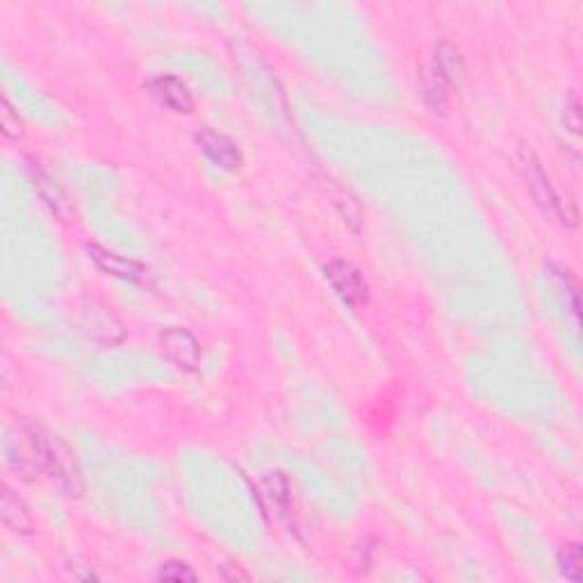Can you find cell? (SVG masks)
Segmentation results:
<instances>
[{"mask_svg": "<svg viewBox=\"0 0 583 583\" xmlns=\"http://www.w3.org/2000/svg\"><path fill=\"white\" fill-rule=\"evenodd\" d=\"M326 278L332 285V290L342 296L349 305L358 308L364 305L369 299V287L363 273L346 260H332L326 267Z\"/></svg>", "mask_w": 583, "mask_h": 583, "instance_id": "3957f363", "label": "cell"}, {"mask_svg": "<svg viewBox=\"0 0 583 583\" xmlns=\"http://www.w3.org/2000/svg\"><path fill=\"white\" fill-rule=\"evenodd\" d=\"M150 91L155 94V98L162 105H167L169 109L178 114H187L194 109V98H191L189 89H187L185 82H180L173 76H159L150 82Z\"/></svg>", "mask_w": 583, "mask_h": 583, "instance_id": "52a82bcc", "label": "cell"}, {"mask_svg": "<svg viewBox=\"0 0 583 583\" xmlns=\"http://www.w3.org/2000/svg\"><path fill=\"white\" fill-rule=\"evenodd\" d=\"M21 440H23V451L27 455L26 463L30 465L35 472L44 474L50 481L57 483L64 490H71L73 481H76V474L71 472V460H68V451L57 437H53L50 433H46L41 426L35 424H26L21 428Z\"/></svg>", "mask_w": 583, "mask_h": 583, "instance_id": "6da1fadb", "label": "cell"}, {"mask_svg": "<svg viewBox=\"0 0 583 583\" xmlns=\"http://www.w3.org/2000/svg\"><path fill=\"white\" fill-rule=\"evenodd\" d=\"M0 515H3V524L16 536H27L32 533V517L30 510L26 508L21 499L14 495L9 487L3 490V501H0Z\"/></svg>", "mask_w": 583, "mask_h": 583, "instance_id": "9c48e42d", "label": "cell"}, {"mask_svg": "<svg viewBox=\"0 0 583 583\" xmlns=\"http://www.w3.org/2000/svg\"><path fill=\"white\" fill-rule=\"evenodd\" d=\"M424 103L433 114H445L449 107V82L435 71V66H426L422 73Z\"/></svg>", "mask_w": 583, "mask_h": 583, "instance_id": "30bf717a", "label": "cell"}, {"mask_svg": "<svg viewBox=\"0 0 583 583\" xmlns=\"http://www.w3.org/2000/svg\"><path fill=\"white\" fill-rule=\"evenodd\" d=\"M89 258L94 260L96 267L100 271L109 273V276L123 278V281H141L146 276V269L139 262L130 258H123V255L114 253V251L103 249L98 244L89 246Z\"/></svg>", "mask_w": 583, "mask_h": 583, "instance_id": "8992f818", "label": "cell"}, {"mask_svg": "<svg viewBox=\"0 0 583 583\" xmlns=\"http://www.w3.org/2000/svg\"><path fill=\"white\" fill-rule=\"evenodd\" d=\"M262 487L264 492H267V496L271 499L273 506H278V508H285L287 501H290V487H287V481L282 474H269L267 478L262 481Z\"/></svg>", "mask_w": 583, "mask_h": 583, "instance_id": "8fae6325", "label": "cell"}, {"mask_svg": "<svg viewBox=\"0 0 583 583\" xmlns=\"http://www.w3.org/2000/svg\"><path fill=\"white\" fill-rule=\"evenodd\" d=\"M0 126H3V132L7 139H18L23 132V123L18 118V114L14 112V107L9 105V100H3V109H0Z\"/></svg>", "mask_w": 583, "mask_h": 583, "instance_id": "4fadbf2b", "label": "cell"}, {"mask_svg": "<svg viewBox=\"0 0 583 583\" xmlns=\"http://www.w3.org/2000/svg\"><path fill=\"white\" fill-rule=\"evenodd\" d=\"M517 167L519 171H522L524 180H527L528 191H531L536 203L542 208V212L558 219L565 226H577V205H574L572 200H565V203L560 200V196L556 194V189L551 187L549 176H547V171L542 169L537 155L533 153L531 148H527V146H522V148L517 150Z\"/></svg>", "mask_w": 583, "mask_h": 583, "instance_id": "7a4b0ae2", "label": "cell"}, {"mask_svg": "<svg viewBox=\"0 0 583 583\" xmlns=\"http://www.w3.org/2000/svg\"><path fill=\"white\" fill-rule=\"evenodd\" d=\"M563 121H565V126H568L569 130L574 132V135H578V130H581V105H578L577 96H572V98H569V103L565 105Z\"/></svg>", "mask_w": 583, "mask_h": 583, "instance_id": "2e32d148", "label": "cell"}, {"mask_svg": "<svg viewBox=\"0 0 583 583\" xmlns=\"http://www.w3.org/2000/svg\"><path fill=\"white\" fill-rule=\"evenodd\" d=\"M159 349L171 363H176L180 369H187V372L196 369L200 363V344L187 328L169 326L159 335Z\"/></svg>", "mask_w": 583, "mask_h": 583, "instance_id": "277c9868", "label": "cell"}, {"mask_svg": "<svg viewBox=\"0 0 583 583\" xmlns=\"http://www.w3.org/2000/svg\"><path fill=\"white\" fill-rule=\"evenodd\" d=\"M435 71L449 82V87H458L465 80V59L460 50L449 41H440L435 46V62H433Z\"/></svg>", "mask_w": 583, "mask_h": 583, "instance_id": "ba28073f", "label": "cell"}, {"mask_svg": "<svg viewBox=\"0 0 583 583\" xmlns=\"http://www.w3.org/2000/svg\"><path fill=\"white\" fill-rule=\"evenodd\" d=\"M560 569L568 578L578 581L581 578V547L578 545H565V549L560 551Z\"/></svg>", "mask_w": 583, "mask_h": 583, "instance_id": "7c38bea8", "label": "cell"}, {"mask_svg": "<svg viewBox=\"0 0 583 583\" xmlns=\"http://www.w3.org/2000/svg\"><path fill=\"white\" fill-rule=\"evenodd\" d=\"M35 180H36V187H44L46 182H50L48 178H46L41 171L35 173ZM48 187H50V185H48ZM41 191H44V194H41V196H44L46 203L50 205V210H53V212H62V208H64V196L59 194L57 187L53 185V189H50V191H46V189H41Z\"/></svg>", "mask_w": 583, "mask_h": 583, "instance_id": "9a60e30c", "label": "cell"}, {"mask_svg": "<svg viewBox=\"0 0 583 583\" xmlns=\"http://www.w3.org/2000/svg\"><path fill=\"white\" fill-rule=\"evenodd\" d=\"M159 578H167V581H196V574L187 563L169 560V563L162 565V569H159Z\"/></svg>", "mask_w": 583, "mask_h": 583, "instance_id": "5bb4252c", "label": "cell"}, {"mask_svg": "<svg viewBox=\"0 0 583 583\" xmlns=\"http://www.w3.org/2000/svg\"><path fill=\"white\" fill-rule=\"evenodd\" d=\"M200 150L205 153V158L212 164H217L219 169H226V171H235L241 164V153L235 146V141L228 139L226 135L214 130H200L196 135Z\"/></svg>", "mask_w": 583, "mask_h": 583, "instance_id": "5b68a950", "label": "cell"}]
</instances>
